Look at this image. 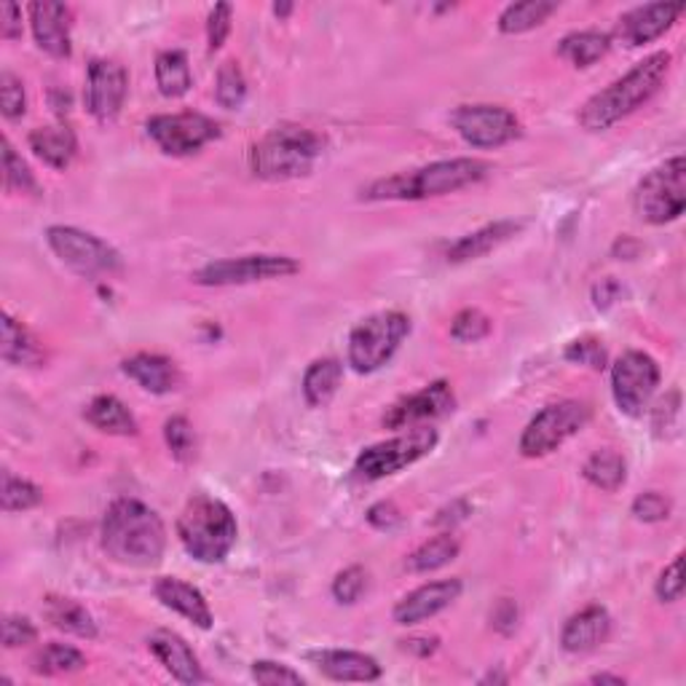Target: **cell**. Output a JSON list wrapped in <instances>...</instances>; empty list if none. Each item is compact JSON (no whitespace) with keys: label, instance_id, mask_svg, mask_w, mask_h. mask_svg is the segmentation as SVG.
<instances>
[{"label":"cell","instance_id":"6da1fadb","mask_svg":"<svg viewBox=\"0 0 686 686\" xmlns=\"http://www.w3.org/2000/svg\"><path fill=\"white\" fill-rule=\"evenodd\" d=\"M102 548L124 566H156L167 550V528L148 504L115 499L102 518Z\"/></svg>","mask_w":686,"mask_h":686},{"label":"cell","instance_id":"7a4b0ae2","mask_svg":"<svg viewBox=\"0 0 686 686\" xmlns=\"http://www.w3.org/2000/svg\"><path fill=\"white\" fill-rule=\"evenodd\" d=\"M673 57L667 52H654L646 59H641L639 65H633L622 78H617L615 83H609L606 89H600L598 94H593L585 102V108L580 111V124L587 132H604L609 126H615L617 121L628 119L630 113L639 111L641 105H646L660 89L665 87V78L671 72Z\"/></svg>","mask_w":686,"mask_h":686},{"label":"cell","instance_id":"3957f363","mask_svg":"<svg viewBox=\"0 0 686 686\" xmlns=\"http://www.w3.org/2000/svg\"><path fill=\"white\" fill-rule=\"evenodd\" d=\"M491 164L483 159H446L427 164L413 172L375 180L366 191L370 202H421V199L448 196L488 178Z\"/></svg>","mask_w":686,"mask_h":686},{"label":"cell","instance_id":"277c9868","mask_svg":"<svg viewBox=\"0 0 686 686\" xmlns=\"http://www.w3.org/2000/svg\"><path fill=\"white\" fill-rule=\"evenodd\" d=\"M322 150H325V139L314 130L279 124L252 145L250 167L258 178L271 180V183L303 178L312 172Z\"/></svg>","mask_w":686,"mask_h":686},{"label":"cell","instance_id":"5b68a950","mask_svg":"<svg viewBox=\"0 0 686 686\" xmlns=\"http://www.w3.org/2000/svg\"><path fill=\"white\" fill-rule=\"evenodd\" d=\"M178 537L185 552L199 563H223L234 550L239 526L228 504L199 494L185 504L178 518Z\"/></svg>","mask_w":686,"mask_h":686},{"label":"cell","instance_id":"8992f818","mask_svg":"<svg viewBox=\"0 0 686 686\" xmlns=\"http://www.w3.org/2000/svg\"><path fill=\"white\" fill-rule=\"evenodd\" d=\"M636 215L652 226L678 221L686 206V161L684 156H673L660 167H654L646 178L636 185L633 193Z\"/></svg>","mask_w":686,"mask_h":686},{"label":"cell","instance_id":"52a82bcc","mask_svg":"<svg viewBox=\"0 0 686 686\" xmlns=\"http://www.w3.org/2000/svg\"><path fill=\"white\" fill-rule=\"evenodd\" d=\"M408 333L411 319L403 312H379L362 319L349 336V366L362 375L375 373L392 360Z\"/></svg>","mask_w":686,"mask_h":686},{"label":"cell","instance_id":"ba28073f","mask_svg":"<svg viewBox=\"0 0 686 686\" xmlns=\"http://www.w3.org/2000/svg\"><path fill=\"white\" fill-rule=\"evenodd\" d=\"M46 241L54 255L78 277H113L124 266L115 247L76 226H52L46 230Z\"/></svg>","mask_w":686,"mask_h":686},{"label":"cell","instance_id":"9c48e42d","mask_svg":"<svg viewBox=\"0 0 686 686\" xmlns=\"http://www.w3.org/2000/svg\"><path fill=\"white\" fill-rule=\"evenodd\" d=\"M593 418V408L582 400H561L542 408L528 421L520 437V453L528 459L548 457L558 451L569 437L585 429Z\"/></svg>","mask_w":686,"mask_h":686},{"label":"cell","instance_id":"30bf717a","mask_svg":"<svg viewBox=\"0 0 686 686\" xmlns=\"http://www.w3.org/2000/svg\"><path fill=\"white\" fill-rule=\"evenodd\" d=\"M437 446V432L429 427H413L411 432L392 437V440L370 446L355 461V477L360 481H381L405 466L416 464L418 459L429 457Z\"/></svg>","mask_w":686,"mask_h":686},{"label":"cell","instance_id":"8fae6325","mask_svg":"<svg viewBox=\"0 0 686 686\" xmlns=\"http://www.w3.org/2000/svg\"><path fill=\"white\" fill-rule=\"evenodd\" d=\"M301 271V263L288 255H241V258L215 260L193 274V282L204 288H234V284L284 279Z\"/></svg>","mask_w":686,"mask_h":686},{"label":"cell","instance_id":"7c38bea8","mask_svg":"<svg viewBox=\"0 0 686 686\" xmlns=\"http://www.w3.org/2000/svg\"><path fill=\"white\" fill-rule=\"evenodd\" d=\"M660 386V366L646 351H625L611 368V392L625 416L639 418Z\"/></svg>","mask_w":686,"mask_h":686},{"label":"cell","instance_id":"4fadbf2b","mask_svg":"<svg viewBox=\"0 0 686 686\" xmlns=\"http://www.w3.org/2000/svg\"><path fill=\"white\" fill-rule=\"evenodd\" d=\"M148 137L159 145L167 156H191L199 154L204 145L221 137V126L210 115L202 113H164L154 115L145 124Z\"/></svg>","mask_w":686,"mask_h":686},{"label":"cell","instance_id":"5bb4252c","mask_svg":"<svg viewBox=\"0 0 686 686\" xmlns=\"http://www.w3.org/2000/svg\"><path fill=\"white\" fill-rule=\"evenodd\" d=\"M453 130L472 148H502L520 135L518 115L502 105H459L451 113Z\"/></svg>","mask_w":686,"mask_h":686},{"label":"cell","instance_id":"9a60e30c","mask_svg":"<svg viewBox=\"0 0 686 686\" xmlns=\"http://www.w3.org/2000/svg\"><path fill=\"white\" fill-rule=\"evenodd\" d=\"M130 92V72L113 59H94L87 76V108L100 124H108L124 108Z\"/></svg>","mask_w":686,"mask_h":686},{"label":"cell","instance_id":"2e32d148","mask_svg":"<svg viewBox=\"0 0 686 686\" xmlns=\"http://www.w3.org/2000/svg\"><path fill=\"white\" fill-rule=\"evenodd\" d=\"M453 405H457V397H453L451 384H448V381H435V384L424 386L421 392L394 403L392 408L386 411L384 424L390 429L421 427L424 421H432V418L451 413Z\"/></svg>","mask_w":686,"mask_h":686},{"label":"cell","instance_id":"e0dca14e","mask_svg":"<svg viewBox=\"0 0 686 686\" xmlns=\"http://www.w3.org/2000/svg\"><path fill=\"white\" fill-rule=\"evenodd\" d=\"M684 14V3H646L636 5L628 14L619 16L617 22V38L625 46L636 48L652 41L663 38L667 30L678 22Z\"/></svg>","mask_w":686,"mask_h":686},{"label":"cell","instance_id":"ac0fdd59","mask_svg":"<svg viewBox=\"0 0 686 686\" xmlns=\"http://www.w3.org/2000/svg\"><path fill=\"white\" fill-rule=\"evenodd\" d=\"M30 27H33L35 44L44 48L46 54L57 59H68L70 46V24L72 9L68 3H54V0H38L30 3Z\"/></svg>","mask_w":686,"mask_h":686},{"label":"cell","instance_id":"d6986e66","mask_svg":"<svg viewBox=\"0 0 686 686\" xmlns=\"http://www.w3.org/2000/svg\"><path fill=\"white\" fill-rule=\"evenodd\" d=\"M464 585L461 580H440L429 582V585L416 587V591L405 595L397 606H394V622L397 625H418L424 619H432L440 615L442 609L459 598Z\"/></svg>","mask_w":686,"mask_h":686},{"label":"cell","instance_id":"ffe728a7","mask_svg":"<svg viewBox=\"0 0 686 686\" xmlns=\"http://www.w3.org/2000/svg\"><path fill=\"white\" fill-rule=\"evenodd\" d=\"M306 660L333 682H379L381 678L379 660L351 652V649H317V652H308Z\"/></svg>","mask_w":686,"mask_h":686},{"label":"cell","instance_id":"44dd1931","mask_svg":"<svg viewBox=\"0 0 686 686\" xmlns=\"http://www.w3.org/2000/svg\"><path fill=\"white\" fill-rule=\"evenodd\" d=\"M148 649L156 654V660L167 667V673H172L175 682L180 684H202L206 682L199 657L193 654V649L188 646L185 639H180L172 630H156L148 639Z\"/></svg>","mask_w":686,"mask_h":686},{"label":"cell","instance_id":"7402d4cb","mask_svg":"<svg viewBox=\"0 0 686 686\" xmlns=\"http://www.w3.org/2000/svg\"><path fill=\"white\" fill-rule=\"evenodd\" d=\"M154 593L164 609L185 617L188 622H193L202 630L212 628V609L199 587L188 585V582L178 580V576H161V580L154 585Z\"/></svg>","mask_w":686,"mask_h":686},{"label":"cell","instance_id":"603a6c76","mask_svg":"<svg viewBox=\"0 0 686 686\" xmlns=\"http://www.w3.org/2000/svg\"><path fill=\"white\" fill-rule=\"evenodd\" d=\"M609 633H611L609 611H606L604 606L593 604L587 606V609H582L580 615L569 617V622L563 625L561 646L566 649L569 654H587L609 639Z\"/></svg>","mask_w":686,"mask_h":686},{"label":"cell","instance_id":"cb8c5ba5","mask_svg":"<svg viewBox=\"0 0 686 686\" xmlns=\"http://www.w3.org/2000/svg\"><path fill=\"white\" fill-rule=\"evenodd\" d=\"M121 370H124L137 386H143V390L150 394H169L180 386L178 366H175L169 357L161 355H148V351H143V355L124 360Z\"/></svg>","mask_w":686,"mask_h":686},{"label":"cell","instance_id":"d4e9b609","mask_svg":"<svg viewBox=\"0 0 686 686\" xmlns=\"http://www.w3.org/2000/svg\"><path fill=\"white\" fill-rule=\"evenodd\" d=\"M520 230H524V223L518 221L491 223V226L472 230V234L453 241V245L448 247V260H451V263H466V260L483 258V255L494 252L496 247H502L504 241H509L515 234H520Z\"/></svg>","mask_w":686,"mask_h":686},{"label":"cell","instance_id":"484cf974","mask_svg":"<svg viewBox=\"0 0 686 686\" xmlns=\"http://www.w3.org/2000/svg\"><path fill=\"white\" fill-rule=\"evenodd\" d=\"M30 150L52 169L70 167V161L78 154L76 132L68 124L38 126V130L30 132Z\"/></svg>","mask_w":686,"mask_h":686},{"label":"cell","instance_id":"4316f807","mask_svg":"<svg viewBox=\"0 0 686 686\" xmlns=\"http://www.w3.org/2000/svg\"><path fill=\"white\" fill-rule=\"evenodd\" d=\"M83 418H87L94 429H100V432L105 435L130 437L137 435L139 429L132 411L126 408L119 397H113V394H100V397H94L92 403L87 405V411H83Z\"/></svg>","mask_w":686,"mask_h":686},{"label":"cell","instance_id":"83f0119b","mask_svg":"<svg viewBox=\"0 0 686 686\" xmlns=\"http://www.w3.org/2000/svg\"><path fill=\"white\" fill-rule=\"evenodd\" d=\"M0 355L9 366L16 368H33L44 362V349L35 341L33 333L16 322L11 314L3 317V344H0Z\"/></svg>","mask_w":686,"mask_h":686},{"label":"cell","instance_id":"f1b7e54d","mask_svg":"<svg viewBox=\"0 0 686 686\" xmlns=\"http://www.w3.org/2000/svg\"><path fill=\"white\" fill-rule=\"evenodd\" d=\"M344 381V366L338 360H317L312 362L303 375V397L312 408H325L336 397L338 386Z\"/></svg>","mask_w":686,"mask_h":686},{"label":"cell","instance_id":"f546056e","mask_svg":"<svg viewBox=\"0 0 686 686\" xmlns=\"http://www.w3.org/2000/svg\"><path fill=\"white\" fill-rule=\"evenodd\" d=\"M156 87L169 100H178V97L191 92V65H188V57L180 48H169V52H161L156 57Z\"/></svg>","mask_w":686,"mask_h":686},{"label":"cell","instance_id":"4dcf8cb0","mask_svg":"<svg viewBox=\"0 0 686 686\" xmlns=\"http://www.w3.org/2000/svg\"><path fill=\"white\" fill-rule=\"evenodd\" d=\"M44 615L54 628L65 630V633H70V636H78V639H94L97 636L94 617L89 615L78 600L46 598Z\"/></svg>","mask_w":686,"mask_h":686},{"label":"cell","instance_id":"1f68e13d","mask_svg":"<svg viewBox=\"0 0 686 686\" xmlns=\"http://www.w3.org/2000/svg\"><path fill=\"white\" fill-rule=\"evenodd\" d=\"M611 48V35L598 33V30H582L572 33L558 44V54L574 65V68H591V65L604 59Z\"/></svg>","mask_w":686,"mask_h":686},{"label":"cell","instance_id":"d6a6232c","mask_svg":"<svg viewBox=\"0 0 686 686\" xmlns=\"http://www.w3.org/2000/svg\"><path fill=\"white\" fill-rule=\"evenodd\" d=\"M459 550H461V544L453 533H440V537L429 539V542H424L421 548L413 550L411 555L405 558V569H408L411 574L437 572V569L457 561Z\"/></svg>","mask_w":686,"mask_h":686},{"label":"cell","instance_id":"836d02e7","mask_svg":"<svg viewBox=\"0 0 686 686\" xmlns=\"http://www.w3.org/2000/svg\"><path fill=\"white\" fill-rule=\"evenodd\" d=\"M582 475H585V481L595 485L598 491L615 494V491H619L625 485V477H628V464H625V459L619 457L617 451L604 448V451H595L593 457L585 461Z\"/></svg>","mask_w":686,"mask_h":686},{"label":"cell","instance_id":"e575fe53","mask_svg":"<svg viewBox=\"0 0 686 686\" xmlns=\"http://www.w3.org/2000/svg\"><path fill=\"white\" fill-rule=\"evenodd\" d=\"M555 11H558L555 0H524V3H513L502 11L499 30L504 35L528 33V30L548 22Z\"/></svg>","mask_w":686,"mask_h":686},{"label":"cell","instance_id":"d590c367","mask_svg":"<svg viewBox=\"0 0 686 686\" xmlns=\"http://www.w3.org/2000/svg\"><path fill=\"white\" fill-rule=\"evenodd\" d=\"M87 665V657H83L78 649L68 646V643H48V646L41 649L33 660V671L44 673V676H59V673H76Z\"/></svg>","mask_w":686,"mask_h":686},{"label":"cell","instance_id":"8d00e7d4","mask_svg":"<svg viewBox=\"0 0 686 686\" xmlns=\"http://www.w3.org/2000/svg\"><path fill=\"white\" fill-rule=\"evenodd\" d=\"M215 100L221 102V108H226V111H236V108L245 105L247 81H245V72H241V68L236 63H223L221 70H217Z\"/></svg>","mask_w":686,"mask_h":686},{"label":"cell","instance_id":"74e56055","mask_svg":"<svg viewBox=\"0 0 686 686\" xmlns=\"http://www.w3.org/2000/svg\"><path fill=\"white\" fill-rule=\"evenodd\" d=\"M3 509L5 513H24V509H33L44 502V491L35 483L24 481V477L11 475V472H3Z\"/></svg>","mask_w":686,"mask_h":686},{"label":"cell","instance_id":"f35d334b","mask_svg":"<svg viewBox=\"0 0 686 686\" xmlns=\"http://www.w3.org/2000/svg\"><path fill=\"white\" fill-rule=\"evenodd\" d=\"M3 185L9 193H30V196L38 193V183H35L33 172H30V167L22 161V156L16 154L9 139H3Z\"/></svg>","mask_w":686,"mask_h":686},{"label":"cell","instance_id":"ab89813d","mask_svg":"<svg viewBox=\"0 0 686 686\" xmlns=\"http://www.w3.org/2000/svg\"><path fill=\"white\" fill-rule=\"evenodd\" d=\"M164 437H167V446L172 451V457L178 461H193L196 457V432H193L191 421L183 416H172L164 424Z\"/></svg>","mask_w":686,"mask_h":686},{"label":"cell","instance_id":"60d3db41","mask_svg":"<svg viewBox=\"0 0 686 686\" xmlns=\"http://www.w3.org/2000/svg\"><path fill=\"white\" fill-rule=\"evenodd\" d=\"M491 333V319L477 308H464L451 322V338L459 344H477Z\"/></svg>","mask_w":686,"mask_h":686},{"label":"cell","instance_id":"b9f144b4","mask_svg":"<svg viewBox=\"0 0 686 686\" xmlns=\"http://www.w3.org/2000/svg\"><path fill=\"white\" fill-rule=\"evenodd\" d=\"M563 357H566L569 362H574V366H585L591 370H604L606 368V360H609V355H606V346L598 341V338H576V341H572L566 346V351H563Z\"/></svg>","mask_w":686,"mask_h":686},{"label":"cell","instance_id":"7bdbcfd3","mask_svg":"<svg viewBox=\"0 0 686 686\" xmlns=\"http://www.w3.org/2000/svg\"><path fill=\"white\" fill-rule=\"evenodd\" d=\"M0 111L9 121L22 119L27 111V97H24V83L14 72H0Z\"/></svg>","mask_w":686,"mask_h":686},{"label":"cell","instance_id":"ee69618b","mask_svg":"<svg viewBox=\"0 0 686 686\" xmlns=\"http://www.w3.org/2000/svg\"><path fill=\"white\" fill-rule=\"evenodd\" d=\"M368 587V572L362 566H349L333 580V598L338 604H357Z\"/></svg>","mask_w":686,"mask_h":686},{"label":"cell","instance_id":"f6af8a7d","mask_svg":"<svg viewBox=\"0 0 686 686\" xmlns=\"http://www.w3.org/2000/svg\"><path fill=\"white\" fill-rule=\"evenodd\" d=\"M630 513H633L636 520H641V524H660V520L671 518V499L657 494V491H646V494H641L639 499L633 502Z\"/></svg>","mask_w":686,"mask_h":686},{"label":"cell","instance_id":"bcb514c9","mask_svg":"<svg viewBox=\"0 0 686 686\" xmlns=\"http://www.w3.org/2000/svg\"><path fill=\"white\" fill-rule=\"evenodd\" d=\"M252 678L258 684L277 686V684H303V676L290 665L274 663V660H258L252 665Z\"/></svg>","mask_w":686,"mask_h":686},{"label":"cell","instance_id":"7dc6e473","mask_svg":"<svg viewBox=\"0 0 686 686\" xmlns=\"http://www.w3.org/2000/svg\"><path fill=\"white\" fill-rule=\"evenodd\" d=\"M654 593L663 604H676V600L684 598V580H682V555L673 558L671 563L663 569L660 574L657 585H654Z\"/></svg>","mask_w":686,"mask_h":686},{"label":"cell","instance_id":"c3c4849f","mask_svg":"<svg viewBox=\"0 0 686 686\" xmlns=\"http://www.w3.org/2000/svg\"><path fill=\"white\" fill-rule=\"evenodd\" d=\"M230 16H234V5L230 3H217L210 11V20H206V41H210V52H217L226 44L230 33Z\"/></svg>","mask_w":686,"mask_h":686},{"label":"cell","instance_id":"681fc988","mask_svg":"<svg viewBox=\"0 0 686 686\" xmlns=\"http://www.w3.org/2000/svg\"><path fill=\"white\" fill-rule=\"evenodd\" d=\"M38 639V628L27 617H5L3 619V646L16 649L27 646Z\"/></svg>","mask_w":686,"mask_h":686},{"label":"cell","instance_id":"f907efd6","mask_svg":"<svg viewBox=\"0 0 686 686\" xmlns=\"http://www.w3.org/2000/svg\"><path fill=\"white\" fill-rule=\"evenodd\" d=\"M678 405H682V397H678V392H671V394H667V397L660 400L657 408H654L652 427H654V432H657L660 437H665L667 429L676 427Z\"/></svg>","mask_w":686,"mask_h":686},{"label":"cell","instance_id":"816d5d0a","mask_svg":"<svg viewBox=\"0 0 686 686\" xmlns=\"http://www.w3.org/2000/svg\"><path fill=\"white\" fill-rule=\"evenodd\" d=\"M368 524L379 528V531H392V528L403 524V513L394 502H379L368 509Z\"/></svg>","mask_w":686,"mask_h":686},{"label":"cell","instance_id":"f5cc1de1","mask_svg":"<svg viewBox=\"0 0 686 686\" xmlns=\"http://www.w3.org/2000/svg\"><path fill=\"white\" fill-rule=\"evenodd\" d=\"M0 35L5 41L22 38V9L16 3H3L0 9Z\"/></svg>","mask_w":686,"mask_h":686},{"label":"cell","instance_id":"db71d44e","mask_svg":"<svg viewBox=\"0 0 686 686\" xmlns=\"http://www.w3.org/2000/svg\"><path fill=\"white\" fill-rule=\"evenodd\" d=\"M494 628L499 630V633L509 636L515 628H518V606H515V600L504 598L499 600V606L494 609Z\"/></svg>","mask_w":686,"mask_h":686},{"label":"cell","instance_id":"11a10c76","mask_svg":"<svg viewBox=\"0 0 686 686\" xmlns=\"http://www.w3.org/2000/svg\"><path fill=\"white\" fill-rule=\"evenodd\" d=\"M437 646H440L437 636H413V639L403 641L405 652L416 654V657H429V654L437 652Z\"/></svg>","mask_w":686,"mask_h":686},{"label":"cell","instance_id":"9f6ffc18","mask_svg":"<svg viewBox=\"0 0 686 686\" xmlns=\"http://www.w3.org/2000/svg\"><path fill=\"white\" fill-rule=\"evenodd\" d=\"M466 515H470V504H466L464 499H457L453 504H448L446 509L437 513L435 526H457L466 518Z\"/></svg>","mask_w":686,"mask_h":686},{"label":"cell","instance_id":"6f0895ef","mask_svg":"<svg viewBox=\"0 0 686 686\" xmlns=\"http://www.w3.org/2000/svg\"><path fill=\"white\" fill-rule=\"evenodd\" d=\"M619 293H622V290H619V284L615 282V279H604V282L595 284V290H593L595 306L609 308L611 303H615L617 297H619Z\"/></svg>","mask_w":686,"mask_h":686},{"label":"cell","instance_id":"680465c9","mask_svg":"<svg viewBox=\"0 0 686 686\" xmlns=\"http://www.w3.org/2000/svg\"><path fill=\"white\" fill-rule=\"evenodd\" d=\"M591 682L593 684H617V686H622L625 678L622 676H611V673H600V676H593Z\"/></svg>","mask_w":686,"mask_h":686},{"label":"cell","instance_id":"91938a15","mask_svg":"<svg viewBox=\"0 0 686 686\" xmlns=\"http://www.w3.org/2000/svg\"><path fill=\"white\" fill-rule=\"evenodd\" d=\"M290 11H293V5H290V3H277V5H274V14H277V16H288Z\"/></svg>","mask_w":686,"mask_h":686},{"label":"cell","instance_id":"94428289","mask_svg":"<svg viewBox=\"0 0 686 686\" xmlns=\"http://www.w3.org/2000/svg\"><path fill=\"white\" fill-rule=\"evenodd\" d=\"M491 682H494V684L496 682H507V676H499V673H488V676H485L481 684H491Z\"/></svg>","mask_w":686,"mask_h":686}]
</instances>
